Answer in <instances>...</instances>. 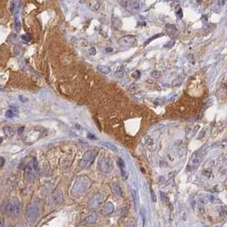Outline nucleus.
I'll use <instances>...</instances> for the list:
<instances>
[{
  "mask_svg": "<svg viewBox=\"0 0 227 227\" xmlns=\"http://www.w3.org/2000/svg\"><path fill=\"white\" fill-rule=\"evenodd\" d=\"M90 187H91L90 179L85 175H81L75 179L71 192L76 197L82 196L90 190Z\"/></svg>",
  "mask_w": 227,
  "mask_h": 227,
  "instance_id": "nucleus-1",
  "label": "nucleus"
},
{
  "mask_svg": "<svg viewBox=\"0 0 227 227\" xmlns=\"http://www.w3.org/2000/svg\"><path fill=\"white\" fill-rule=\"evenodd\" d=\"M2 212L10 217H14L21 212V203L16 198H13L10 202L3 204Z\"/></svg>",
  "mask_w": 227,
  "mask_h": 227,
  "instance_id": "nucleus-2",
  "label": "nucleus"
},
{
  "mask_svg": "<svg viewBox=\"0 0 227 227\" xmlns=\"http://www.w3.org/2000/svg\"><path fill=\"white\" fill-rule=\"evenodd\" d=\"M97 156L96 150H89L83 154V158L81 159L79 166L82 168H88L90 166L94 163L95 159Z\"/></svg>",
  "mask_w": 227,
  "mask_h": 227,
  "instance_id": "nucleus-3",
  "label": "nucleus"
},
{
  "mask_svg": "<svg viewBox=\"0 0 227 227\" xmlns=\"http://www.w3.org/2000/svg\"><path fill=\"white\" fill-rule=\"evenodd\" d=\"M205 151L203 150V148L199 149L197 151H195L192 154V158L190 159V162L188 163V168L190 169H195L197 168L198 165L200 164V163L202 162V160L203 158Z\"/></svg>",
  "mask_w": 227,
  "mask_h": 227,
  "instance_id": "nucleus-4",
  "label": "nucleus"
},
{
  "mask_svg": "<svg viewBox=\"0 0 227 227\" xmlns=\"http://www.w3.org/2000/svg\"><path fill=\"white\" fill-rule=\"evenodd\" d=\"M113 163L109 158H100L98 161V169L102 174H109L112 170Z\"/></svg>",
  "mask_w": 227,
  "mask_h": 227,
  "instance_id": "nucleus-5",
  "label": "nucleus"
},
{
  "mask_svg": "<svg viewBox=\"0 0 227 227\" xmlns=\"http://www.w3.org/2000/svg\"><path fill=\"white\" fill-rule=\"evenodd\" d=\"M39 213V207L38 204H33L29 207L26 213V220L29 224H33L37 220Z\"/></svg>",
  "mask_w": 227,
  "mask_h": 227,
  "instance_id": "nucleus-6",
  "label": "nucleus"
},
{
  "mask_svg": "<svg viewBox=\"0 0 227 227\" xmlns=\"http://www.w3.org/2000/svg\"><path fill=\"white\" fill-rule=\"evenodd\" d=\"M118 43L123 47H133L136 43V38L134 36H124L118 39Z\"/></svg>",
  "mask_w": 227,
  "mask_h": 227,
  "instance_id": "nucleus-7",
  "label": "nucleus"
},
{
  "mask_svg": "<svg viewBox=\"0 0 227 227\" xmlns=\"http://www.w3.org/2000/svg\"><path fill=\"white\" fill-rule=\"evenodd\" d=\"M38 171V161L37 159L33 158L29 163L27 165L26 168V173L28 175H33L34 176L35 174H37Z\"/></svg>",
  "mask_w": 227,
  "mask_h": 227,
  "instance_id": "nucleus-8",
  "label": "nucleus"
},
{
  "mask_svg": "<svg viewBox=\"0 0 227 227\" xmlns=\"http://www.w3.org/2000/svg\"><path fill=\"white\" fill-rule=\"evenodd\" d=\"M103 196L101 194H96L95 195L90 201V207L91 208H94V207H96L100 206L102 202H103Z\"/></svg>",
  "mask_w": 227,
  "mask_h": 227,
  "instance_id": "nucleus-9",
  "label": "nucleus"
},
{
  "mask_svg": "<svg viewBox=\"0 0 227 227\" xmlns=\"http://www.w3.org/2000/svg\"><path fill=\"white\" fill-rule=\"evenodd\" d=\"M101 212L104 214H110L114 212V206L111 202H106L101 207Z\"/></svg>",
  "mask_w": 227,
  "mask_h": 227,
  "instance_id": "nucleus-10",
  "label": "nucleus"
},
{
  "mask_svg": "<svg viewBox=\"0 0 227 227\" xmlns=\"http://www.w3.org/2000/svg\"><path fill=\"white\" fill-rule=\"evenodd\" d=\"M166 31H167V33L170 35V36H174V35L178 32V29L176 28V27H175L174 25H172V24H167V25H166Z\"/></svg>",
  "mask_w": 227,
  "mask_h": 227,
  "instance_id": "nucleus-11",
  "label": "nucleus"
},
{
  "mask_svg": "<svg viewBox=\"0 0 227 227\" xmlns=\"http://www.w3.org/2000/svg\"><path fill=\"white\" fill-rule=\"evenodd\" d=\"M97 70H98L100 72L103 73V74H108L111 71L110 67H109L108 66H106V65H99V66L97 67Z\"/></svg>",
  "mask_w": 227,
  "mask_h": 227,
  "instance_id": "nucleus-12",
  "label": "nucleus"
},
{
  "mask_svg": "<svg viewBox=\"0 0 227 227\" xmlns=\"http://www.w3.org/2000/svg\"><path fill=\"white\" fill-rule=\"evenodd\" d=\"M117 164H118L119 168H120V169H121V171H122L123 177H124V179H126V178H127V174H126V171L124 170V168H125V163H124V160H123L122 158L118 159V161H117Z\"/></svg>",
  "mask_w": 227,
  "mask_h": 227,
  "instance_id": "nucleus-13",
  "label": "nucleus"
},
{
  "mask_svg": "<svg viewBox=\"0 0 227 227\" xmlns=\"http://www.w3.org/2000/svg\"><path fill=\"white\" fill-rule=\"evenodd\" d=\"M62 201V194L61 192H55L52 197V202L55 204H58Z\"/></svg>",
  "mask_w": 227,
  "mask_h": 227,
  "instance_id": "nucleus-14",
  "label": "nucleus"
},
{
  "mask_svg": "<svg viewBox=\"0 0 227 227\" xmlns=\"http://www.w3.org/2000/svg\"><path fill=\"white\" fill-rule=\"evenodd\" d=\"M100 4L98 0H90V8L93 10H98L100 9Z\"/></svg>",
  "mask_w": 227,
  "mask_h": 227,
  "instance_id": "nucleus-15",
  "label": "nucleus"
},
{
  "mask_svg": "<svg viewBox=\"0 0 227 227\" xmlns=\"http://www.w3.org/2000/svg\"><path fill=\"white\" fill-rule=\"evenodd\" d=\"M124 72H125V68H124V66L119 67L117 69V71L115 72V77H117V78H122V77H124Z\"/></svg>",
  "mask_w": 227,
  "mask_h": 227,
  "instance_id": "nucleus-16",
  "label": "nucleus"
},
{
  "mask_svg": "<svg viewBox=\"0 0 227 227\" xmlns=\"http://www.w3.org/2000/svg\"><path fill=\"white\" fill-rule=\"evenodd\" d=\"M112 25H113V27H115V29H119V28H121V27H122V21H121V20H120L119 18L114 17V18L112 19Z\"/></svg>",
  "mask_w": 227,
  "mask_h": 227,
  "instance_id": "nucleus-17",
  "label": "nucleus"
},
{
  "mask_svg": "<svg viewBox=\"0 0 227 227\" xmlns=\"http://www.w3.org/2000/svg\"><path fill=\"white\" fill-rule=\"evenodd\" d=\"M3 130H4V133L7 136H12V135H14V130L11 127H4V128L3 129Z\"/></svg>",
  "mask_w": 227,
  "mask_h": 227,
  "instance_id": "nucleus-18",
  "label": "nucleus"
},
{
  "mask_svg": "<svg viewBox=\"0 0 227 227\" xmlns=\"http://www.w3.org/2000/svg\"><path fill=\"white\" fill-rule=\"evenodd\" d=\"M96 220H97L96 215H95V214H91V215H90V216L86 217V219H85V222H86V223H89V224H93V223H95Z\"/></svg>",
  "mask_w": 227,
  "mask_h": 227,
  "instance_id": "nucleus-19",
  "label": "nucleus"
},
{
  "mask_svg": "<svg viewBox=\"0 0 227 227\" xmlns=\"http://www.w3.org/2000/svg\"><path fill=\"white\" fill-rule=\"evenodd\" d=\"M113 190H114V192L115 194L118 196V197H121L122 196V190H121V187L119 185L117 184H114L113 185Z\"/></svg>",
  "mask_w": 227,
  "mask_h": 227,
  "instance_id": "nucleus-20",
  "label": "nucleus"
},
{
  "mask_svg": "<svg viewBox=\"0 0 227 227\" xmlns=\"http://www.w3.org/2000/svg\"><path fill=\"white\" fill-rule=\"evenodd\" d=\"M162 36H163V33H159V34H157V35H155V36H153L152 38H149L147 41L145 42L144 43V45L145 46V45H147V44H149L150 43H151L152 40H154V39H156V38H160V37H162Z\"/></svg>",
  "mask_w": 227,
  "mask_h": 227,
  "instance_id": "nucleus-21",
  "label": "nucleus"
},
{
  "mask_svg": "<svg viewBox=\"0 0 227 227\" xmlns=\"http://www.w3.org/2000/svg\"><path fill=\"white\" fill-rule=\"evenodd\" d=\"M118 3L123 6L124 8H128L129 7V0H117Z\"/></svg>",
  "mask_w": 227,
  "mask_h": 227,
  "instance_id": "nucleus-22",
  "label": "nucleus"
},
{
  "mask_svg": "<svg viewBox=\"0 0 227 227\" xmlns=\"http://www.w3.org/2000/svg\"><path fill=\"white\" fill-rule=\"evenodd\" d=\"M131 7H132V9L134 10H138L140 9V4L138 1H134L133 4L131 3Z\"/></svg>",
  "mask_w": 227,
  "mask_h": 227,
  "instance_id": "nucleus-23",
  "label": "nucleus"
},
{
  "mask_svg": "<svg viewBox=\"0 0 227 227\" xmlns=\"http://www.w3.org/2000/svg\"><path fill=\"white\" fill-rule=\"evenodd\" d=\"M174 43H175V42L174 41V40H171V41H169L168 43H167V44L164 45V48H172L173 46L174 45Z\"/></svg>",
  "mask_w": 227,
  "mask_h": 227,
  "instance_id": "nucleus-24",
  "label": "nucleus"
},
{
  "mask_svg": "<svg viewBox=\"0 0 227 227\" xmlns=\"http://www.w3.org/2000/svg\"><path fill=\"white\" fill-rule=\"evenodd\" d=\"M5 115H6V117H7L8 118H12V117H14V111L11 110L7 111V112H6V114H5Z\"/></svg>",
  "mask_w": 227,
  "mask_h": 227,
  "instance_id": "nucleus-25",
  "label": "nucleus"
},
{
  "mask_svg": "<svg viewBox=\"0 0 227 227\" xmlns=\"http://www.w3.org/2000/svg\"><path fill=\"white\" fill-rule=\"evenodd\" d=\"M89 53H90V55H95L96 54V50H95V47H91L89 50Z\"/></svg>",
  "mask_w": 227,
  "mask_h": 227,
  "instance_id": "nucleus-26",
  "label": "nucleus"
},
{
  "mask_svg": "<svg viewBox=\"0 0 227 227\" xmlns=\"http://www.w3.org/2000/svg\"><path fill=\"white\" fill-rule=\"evenodd\" d=\"M140 75V72H139V71H135L134 72H133L132 73V77H134V78H138L139 77Z\"/></svg>",
  "mask_w": 227,
  "mask_h": 227,
  "instance_id": "nucleus-27",
  "label": "nucleus"
},
{
  "mask_svg": "<svg viewBox=\"0 0 227 227\" xmlns=\"http://www.w3.org/2000/svg\"><path fill=\"white\" fill-rule=\"evenodd\" d=\"M151 75L153 76L154 77H156V78H157V77H158V76L160 75V73H159L158 72H153L151 73Z\"/></svg>",
  "mask_w": 227,
  "mask_h": 227,
  "instance_id": "nucleus-28",
  "label": "nucleus"
},
{
  "mask_svg": "<svg viewBox=\"0 0 227 227\" xmlns=\"http://www.w3.org/2000/svg\"><path fill=\"white\" fill-rule=\"evenodd\" d=\"M4 163H5V160H4V158H0V167L4 166Z\"/></svg>",
  "mask_w": 227,
  "mask_h": 227,
  "instance_id": "nucleus-29",
  "label": "nucleus"
},
{
  "mask_svg": "<svg viewBox=\"0 0 227 227\" xmlns=\"http://www.w3.org/2000/svg\"><path fill=\"white\" fill-rule=\"evenodd\" d=\"M4 226V220H3V218L0 216V227H2Z\"/></svg>",
  "mask_w": 227,
  "mask_h": 227,
  "instance_id": "nucleus-30",
  "label": "nucleus"
},
{
  "mask_svg": "<svg viewBox=\"0 0 227 227\" xmlns=\"http://www.w3.org/2000/svg\"><path fill=\"white\" fill-rule=\"evenodd\" d=\"M111 51H112V48H106V52H111Z\"/></svg>",
  "mask_w": 227,
  "mask_h": 227,
  "instance_id": "nucleus-31",
  "label": "nucleus"
},
{
  "mask_svg": "<svg viewBox=\"0 0 227 227\" xmlns=\"http://www.w3.org/2000/svg\"><path fill=\"white\" fill-rule=\"evenodd\" d=\"M84 1H85V0H80V2H81V3H83Z\"/></svg>",
  "mask_w": 227,
  "mask_h": 227,
  "instance_id": "nucleus-32",
  "label": "nucleus"
}]
</instances>
